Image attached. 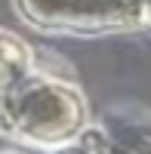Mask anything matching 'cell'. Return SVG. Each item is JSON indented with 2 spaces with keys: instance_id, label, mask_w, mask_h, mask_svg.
<instances>
[{
  "instance_id": "1",
  "label": "cell",
  "mask_w": 151,
  "mask_h": 154,
  "mask_svg": "<svg viewBox=\"0 0 151 154\" xmlns=\"http://www.w3.org/2000/svg\"><path fill=\"white\" fill-rule=\"evenodd\" d=\"M86 126V102L80 89L49 74L28 71L0 93V136L28 148H56L77 139Z\"/></svg>"
},
{
  "instance_id": "2",
  "label": "cell",
  "mask_w": 151,
  "mask_h": 154,
  "mask_svg": "<svg viewBox=\"0 0 151 154\" xmlns=\"http://www.w3.org/2000/svg\"><path fill=\"white\" fill-rule=\"evenodd\" d=\"M25 22L62 34H105L142 25V0H16Z\"/></svg>"
},
{
  "instance_id": "3",
  "label": "cell",
  "mask_w": 151,
  "mask_h": 154,
  "mask_svg": "<svg viewBox=\"0 0 151 154\" xmlns=\"http://www.w3.org/2000/svg\"><path fill=\"white\" fill-rule=\"evenodd\" d=\"M28 71H34L31 46L19 34L0 28V93H6L12 83H19Z\"/></svg>"
},
{
  "instance_id": "4",
  "label": "cell",
  "mask_w": 151,
  "mask_h": 154,
  "mask_svg": "<svg viewBox=\"0 0 151 154\" xmlns=\"http://www.w3.org/2000/svg\"><path fill=\"white\" fill-rule=\"evenodd\" d=\"M49 154H96V151L77 136V139H71V142H62V145H56V148H49Z\"/></svg>"
},
{
  "instance_id": "5",
  "label": "cell",
  "mask_w": 151,
  "mask_h": 154,
  "mask_svg": "<svg viewBox=\"0 0 151 154\" xmlns=\"http://www.w3.org/2000/svg\"><path fill=\"white\" fill-rule=\"evenodd\" d=\"M142 25L151 28V0H142Z\"/></svg>"
},
{
  "instance_id": "6",
  "label": "cell",
  "mask_w": 151,
  "mask_h": 154,
  "mask_svg": "<svg viewBox=\"0 0 151 154\" xmlns=\"http://www.w3.org/2000/svg\"><path fill=\"white\" fill-rule=\"evenodd\" d=\"M0 154H28V151H22V148H9V151H0Z\"/></svg>"
}]
</instances>
